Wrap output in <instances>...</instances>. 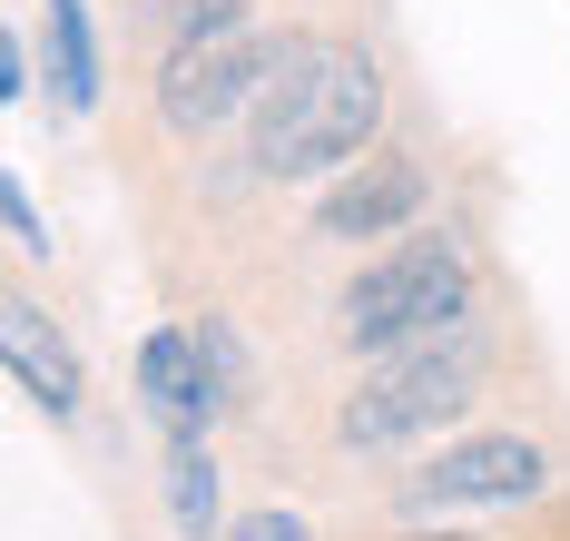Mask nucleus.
Here are the masks:
<instances>
[{
	"mask_svg": "<svg viewBox=\"0 0 570 541\" xmlns=\"http://www.w3.org/2000/svg\"><path fill=\"white\" fill-rule=\"evenodd\" d=\"M0 355H10V384H20L40 414H59V423L79 414V355L59 345V325H50L30 296L0 305Z\"/></svg>",
	"mask_w": 570,
	"mask_h": 541,
	"instance_id": "nucleus-8",
	"label": "nucleus"
},
{
	"mask_svg": "<svg viewBox=\"0 0 570 541\" xmlns=\"http://www.w3.org/2000/svg\"><path fill=\"white\" fill-rule=\"evenodd\" d=\"M50 79H59V109H89V99H99V40H89V0H50Z\"/></svg>",
	"mask_w": 570,
	"mask_h": 541,
	"instance_id": "nucleus-9",
	"label": "nucleus"
},
{
	"mask_svg": "<svg viewBox=\"0 0 570 541\" xmlns=\"http://www.w3.org/2000/svg\"><path fill=\"white\" fill-rule=\"evenodd\" d=\"M138 394H148V414L168 423L177 443H197L207 414L227 404V355L207 345V325H158L138 345Z\"/></svg>",
	"mask_w": 570,
	"mask_h": 541,
	"instance_id": "nucleus-6",
	"label": "nucleus"
},
{
	"mask_svg": "<svg viewBox=\"0 0 570 541\" xmlns=\"http://www.w3.org/2000/svg\"><path fill=\"white\" fill-rule=\"evenodd\" d=\"M266 79H276V40H246V30H207V40H177L168 69H158V119L177 138H207V128L246 109V99H266Z\"/></svg>",
	"mask_w": 570,
	"mask_h": 541,
	"instance_id": "nucleus-4",
	"label": "nucleus"
},
{
	"mask_svg": "<svg viewBox=\"0 0 570 541\" xmlns=\"http://www.w3.org/2000/svg\"><path fill=\"white\" fill-rule=\"evenodd\" d=\"M0 217H10V246H30V256L50 246V237H40V207H30V187H20V178L0 187Z\"/></svg>",
	"mask_w": 570,
	"mask_h": 541,
	"instance_id": "nucleus-12",
	"label": "nucleus"
},
{
	"mask_svg": "<svg viewBox=\"0 0 570 541\" xmlns=\"http://www.w3.org/2000/svg\"><path fill=\"white\" fill-rule=\"evenodd\" d=\"M472 315V256L462 237H394L374 266H354V286L335 296L344 345L364 355H403V345H433V335H462Z\"/></svg>",
	"mask_w": 570,
	"mask_h": 541,
	"instance_id": "nucleus-2",
	"label": "nucleus"
},
{
	"mask_svg": "<svg viewBox=\"0 0 570 541\" xmlns=\"http://www.w3.org/2000/svg\"><path fill=\"white\" fill-rule=\"evenodd\" d=\"M472 384H482V364L462 335H433V345H403V355H374V374L344 394L335 433L344 443H403V433H423V423H443L472 404Z\"/></svg>",
	"mask_w": 570,
	"mask_h": 541,
	"instance_id": "nucleus-3",
	"label": "nucleus"
},
{
	"mask_svg": "<svg viewBox=\"0 0 570 541\" xmlns=\"http://www.w3.org/2000/svg\"><path fill=\"white\" fill-rule=\"evenodd\" d=\"M177 10V40H207V30H236L246 20V0H168Z\"/></svg>",
	"mask_w": 570,
	"mask_h": 541,
	"instance_id": "nucleus-11",
	"label": "nucleus"
},
{
	"mask_svg": "<svg viewBox=\"0 0 570 541\" xmlns=\"http://www.w3.org/2000/svg\"><path fill=\"white\" fill-rule=\"evenodd\" d=\"M541 443H521V433H482V443H453V453H433L423 473L403 482V512L413 522H433V512H492V502H531L541 492Z\"/></svg>",
	"mask_w": 570,
	"mask_h": 541,
	"instance_id": "nucleus-5",
	"label": "nucleus"
},
{
	"mask_svg": "<svg viewBox=\"0 0 570 541\" xmlns=\"http://www.w3.org/2000/svg\"><path fill=\"white\" fill-rule=\"evenodd\" d=\"M0 99H30V50L20 40H0Z\"/></svg>",
	"mask_w": 570,
	"mask_h": 541,
	"instance_id": "nucleus-14",
	"label": "nucleus"
},
{
	"mask_svg": "<svg viewBox=\"0 0 570 541\" xmlns=\"http://www.w3.org/2000/svg\"><path fill=\"white\" fill-rule=\"evenodd\" d=\"M403 541H482V532H403Z\"/></svg>",
	"mask_w": 570,
	"mask_h": 541,
	"instance_id": "nucleus-15",
	"label": "nucleus"
},
{
	"mask_svg": "<svg viewBox=\"0 0 570 541\" xmlns=\"http://www.w3.org/2000/svg\"><path fill=\"white\" fill-rule=\"evenodd\" d=\"M168 522L187 541L217 532V463H207V443H177V463H168Z\"/></svg>",
	"mask_w": 570,
	"mask_h": 541,
	"instance_id": "nucleus-10",
	"label": "nucleus"
},
{
	"mask_svg": "<svg viewBox=\"0 0 570 541\" xmlns=\"http://www.w3.org/2000/svg\"><path fill=\"white\" fill-rule=\"evenodd\" d=\"M413 217H423V168L403 158V148H374V158H354V178L325 187V207H315V237H413Z\"/></svg>",
	"mask_w": 570,
	"mask_h": 541,
	"instance_id": "nucleus-7",
	"label": "nucleus"
},
{
	"mask_svg": "<svg viewBox=\"0 0 570 541\" xmlns=\"http://www.w3.org/2000/svg\"><path fill=\"white\" fill-rule=\"evenodd\" d=\"M227 541H315L295 512H246V522H227Z\"/></svg>",
	"mask_w": 570,
	"mask_h": 541,
	"instance_id": "nucleus-13",
	"label": "nucleus"
},
{
	"mask_svg": "<svg viewBox=\"0 0 570 541\" xmlns=\"http://www.w3.org/2000/svg\"><path fill=\"white\" fill-rule=\"evenodd\" d=\"M384 128V79L344 40H276V79L256 99V168L266 178H315L354 168Z\"/></svg>",
	"mask_w": 570,
	"mask_h": 541,
	"instance_id": "nucleus-1",
	"label": "nucleus"
}]
</instances>
